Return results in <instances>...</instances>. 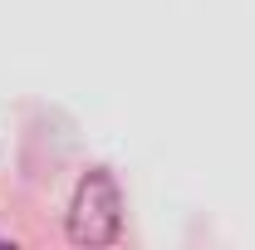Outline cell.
Here are the masks:
<instances>
[{"instance_id": "6da1fadb", "label": "cell", "mask_w": 255, "mask_h": 250, "mask_svg": "<svg viewBox=\"0 0 255 250\" xmlns=\"http://www.w3.org/2000/svg\"><path fill=\"white\" fill-rule=\"evenodd\" d=\"M118 226H123L118 182L103 167H94L74 187V201H69V241L74 246H108V241H118Z\"/></svg>"}]
</instances>
